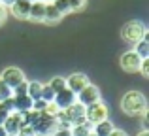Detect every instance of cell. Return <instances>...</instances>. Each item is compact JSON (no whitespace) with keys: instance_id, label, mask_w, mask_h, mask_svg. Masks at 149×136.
I'll list each match as a JSON object with an SVG mask.
<instances>
[{"instance_id":"5","label":"cell","mask_w":149,"mask_h":136,"mask_svg":"<svg viewBox=\"0 0 149 136\" xmlns=\"http://www.w3.org/2000/svg\"><path fill=\"white\" fill-rule=\"evenodd\" d=\"M140 63H142V59L138 57V53H136L134 49H128V51H125L123 55L119 57V66L127 74H138Z\"/></svg>"},{"instance_id":"25","label":"cell","mask_w":149,"mask_h":136,"mask_svg":"<svg viewBox=\"0 0 149 136\" xmlns=\"http://www.w3.org/2000/svg\"><path fill=\"white\" fill-rule=\"evenodd\" d=\"M42 100H45V102H51V100L55 98V91L49 87L47 83H44V87H42V96H40Z\"/></svg>"},{"instance_id":"32","label":"cell","mask_w":149,"mask_h":136,"mask_svg":"<svg viewBox=\"0 0 149 136\" xmlns=\"http://www.w3.org/2000/svg\"><path fill=\"white\" fill-rule=\"evenodd\" d=\"M6 17H8V8H4L2 4H0V25L6 21Z\"/></svg>"},{"instance_id":"19","label":"cell","mask_w":149,"mask_h":136,"mask_svg":"<svg viewBox=\"0 0 149 136\" xmlns=\"http://www.w3.org/2000/svg\"><path fill=\"white\" fill-rule=\"evenodd\" d=\"M134 51L138 53L140 59H149V40H140L138 44H134Z\"/></svg>"},{"instance_id":"24","label":"cell","mask_w":149,"mask_h":136,"mask_svg":"<svg viewBox=\"0 0 149 136\" xmlns=\"http://www.w3.org/2000/svg\"><path fill=\"white\" fill-rule=\"evenodd\" d=\"M11 96H13V91H11V87L0 80V102H4V100L11 98Z\"/></svg>"},{"instance_id":"6","label":"cell","mask_w":149,"mask_h":136,"mask_svg":"<svg viewBox=\"0 0 149 136\" xmlns=\"http://www.w3.org/2000/svg\"><path fill=\"white\" fill-rule=\"evenodd\" d=\"M0 80L13 89V87H17L19 83L26 81V76H25V72H23L21 68H17V66H6L2 70V74H0Z\"/></svg>"},{"instance_id":"4","label":"cell","mask_w":149,"mask_h":136,"mask_svg":"<svg viewBox=\"0 0 149 136\" xmlns=\"http://www.w3.org/2000/svg\"><path fill=\"white\" fill-rule=\"evenodd\" d=\"M98 100H102V93H100V89L96 87V85H93V83H87L76 95V102H79L81 106H85V108L91 106V104H95V102H98Z\"/></svg>"},{"instance_id":"31","label":"cell","mask_w":149,"mask_h":136,"mask_svg":"<svg viewBox=\"0 0 149 136\" xmlns=\"http://www.w3.org/2000/svg\"><path fill=\"white\" fill-rule=\"evenodd\" d=\"M8 115H10V110H8V108L4 106V102H0V125H2V123L6 121Z\"/></svg>"},{"instance_id":"38","label":"cell","mask_w":149,"mask_h":136,"mask_svg":"<svg viewBox=\"0 0 149 136\" xmlns=\"http://www.w3.org/2000/svg\"><path fill=\"white\" fill-rule=\"evenodd\" d=\"M25 2H34V0H25Z\"/></svg>"},{"instance_id":"34","label":"cell","mask_w":149,"mask_h":136,"mask_svg":"<svg viewBox=\"0 0 149 136\" xmlns=\"http://www.w3.org/2000/svg\"><path fill=\"white\" fill-rule=\"evenodd\" d=\"M13 2H17V0H0V4H2L4 8H10V6H11Z\"/></svg>"},{"instance_id":"13","label":"cell","mask_w":149,"mask_h":136,"mask_svg":"<svg viewBox=\"0 0 149 136\" xmlns=\"http://www.w3.org/2000/svg\"><path fill=\"white\" fill-rule=\"evenodd\" d=\"M45 4L42 0H34L30 2V10H29V21L34 23H44V15H45Z\"/></svg>"},{"instance_id":"7","label":"cell","mask_w":149,"mask_h":136,"mask_svg":"<svg viewBox=\"0 0 149 136\" xmlns=\"http://www.w3.org/2000/svg\"><path fill=\"white\" fill-rule=\"evenodd\" d=\"M66 121L72 125H79V123H85V106H81L79 102H74L72 106H68L66 110H62Z\"/></svg>"},{"instance_id":"40","label":"cell","mask_w":149,"mask_h":136,"mask_svg":"<svg viewBox=\"0 0 149 136\" xmlns=\"http://www.w3.org/2000/svg\"><path fill=\"white\" fill-rule=\"evenodd\" d=\"M6 136H15V134H6Z\"/></svg>"},{"instance_id":"36","label":"cell","mask_w":149,"mask_h":136,"mask_svg":"<svg viewBox=\"0 0 149 136\" xmlns=\"http://www.w3.org/2000/svg\"><path fill=\"white\" fill-rule=\"evenodd\" d=\"M8 133H6V129H4V125H0V136H6Z\"/></svg>"},{"instance_id":"28","label":"cell","mask_w":149,"mask_h":136,"mask_svg":"<svg viewBox=\"0 0 149 136\" xmlns=\"http://www.w3.org/2000/svg\"><path fill=\"white\" fill-rule=\"evenodd\" d=\"M17 136H36V130H34V127H30V125H23L21 130L17 133Z\"/></svg>"},{"instance_id":"37","label":"cell","mask_w":149,"mask_h":136,"mask_svg":"<svg viewBox=\"0 0 149 136\" xmlns=\"http://www.w3.org/2000/svg\"><path fill=\"white\" fill-rule=\"evenodd\" d=\"M89 136H96V134H95V133H91V134H89Z\"/></svg>"},{"instance_id":"14","label":"cell","mask_w":149,"mask_h":136,"mask_svg":"<svg viewBox=\"0 0 149 136\" xmlns=\"http://www.w3.org/2000/svg\"><path fill=\"white\" fill-rule=\"evenodd\" d=\"M13 98V112H19V114H25V112L32 110V104L34 100L30 98L29 95H17V96H11Z\"/></svg>"},{"instance_id":"15","label":"cell","mask_w":149,"mask_h":136,"mask_svg":"<svg viewBox=\"0 0 149 136\" xmlns=\"http://www.w3.org/2000/svg\"><path fill=\"white\" fill-rule=\"evenodd\" d=\"M62 17L64 15L61 13V11L57 10V8L53 6L51 2L45 4V15H44V23H47V25H57V23L62 21Z\"/></svg>"},{"instance_id":"21","label":"cell","mask_w":149,"mask_h":136,"mask_svg":"<svg viewBox=\"0 0 149 136\" xmlns=\"http://www.w3.org/2000/svg\"><path fill=\"white\" fill-rule=\"evenodd\" d=\"M42 114L44 115H47V117H57L58 114H61V108L57 106V104L53 102V100H51V102H45V106H44V112H42Z\"/></svg>"},{"instance_id":"30","label":"cell","mask_w":149,"mask_h":136,"mask_svg":"<svg viewBox=\"0 0 149 136\" xmlns=\"http://www.w3.org/2000/svg\"><path fill=\"white\" fill-rule=\"evenodd\" d=\"M29 81V80H26ZM26 81H23V83H19L17 87H13L11 91H13V96H17V95H26Z\"/></svg>"},{"instance_id":"9","label":"cell","mask_w":149,"mask_h":136,"mask_svg":"<svg viewBox=\"0 0 149 136\" xmlns=\"http://www.w3.org/2000/svg\"><path fill=\"white\" fill-rule=\"evenodd\" d=\"M57 119L53 117H47V115L40 114V119L36 121V125H34V130H36V134H42V136H51L55 129H57Z\"/></svg>"},{"instance_id":"1","label":"cell","mask_w":149,"mask_h":136,"mask_svg":"<svg viewBox=\"0 0 149 136\" xmlns=\"http://www.w3.org/2000/svg\"><path fill=\"white\" fill-rule=\"evenodd\" d=\"M121 110H123L125 115L128 117H140L142 114L147 112V98L142 91H127L123 96H121Z\"/></svg>"},{"instance_id":"27","label":"cell","mask_w":149,"mask_h":136,"mask_svg":"<svg viewBox=\"0 0 149 136\" xmlns=\"http://www.w3.org/2000/svg\"><path fill=\"white\" fill-rule=\"evenodd\" d=\"M68 2H70L72 11H79V10H83V8L87 6V0H68Z\"/></svg>"},{"instance_id":"18","label":"cell","mask_w":149,"mask_h":136,"mask_svg":"<svg viewBox=\"0 0 149 136\" xmlns=\"http://www.w3.org/2000/svg\"><path fill=\"white\" fill-rule=\"evenodd\" d=\"M70 133H72V136H89L93 133V125L91 123H79V125H72L70 127Z\"/></svg>"},{"instance_id":"22","label":"cell","mask_w":149,"mask_h":136,"mask_svg":"<svg viewBox=\"0 0 149 136\" xmlns=\"http://www.w3.org/2000/svg\"><path fill=\"white\" fill-rule=\"evenodd\" d=\"M38 119H40V112H36V110H29V112L23 114V121H25V125L34 127Z\"/></svg>"},{"instance_id":"16","label":"cell","mask_w":149,"mask_h":136,"mask_svg":"<svg viewBox=\"0 0 149 136\" xmlns=\"http://www.w3.org/2000/svg\"><path fill=\"white\" fill-rule=\"evenodd\" d=\"M113 129H115V125H113L111 119H104V121L93 125V133H95L96 136H109Z\"/></svg>"},{"instance_id":"12","label":"cell","mask_w":149,"mask_h":136,"mask_svg":"<svg viewBox=\"0 0 149 136\" xmlns=\"http://www.w3.org/2000/svg\"><path fill=\"white\" fill-rule=\"evenodd\" d=\"M29 10H30V2L17 0V2H13L10 8H8V13H11L15 19H21V21H25V19H29Z\"/></svg>"},{"instance_id":"39","label":"cell","mask_w":149,"mask_h":136,"mask_svg":"<svg viewBox=\"0 0 149 136\" xmlns=\"http://www.w3.org/2000/svg\"><path fill=\"white\" fill-rule=\"evenodd\" d=\"M42 2H51V0H42Z\"/></svg>"},{"instance_id":"8","label":"cell","mask_w":149,"mask_h":136,"mask_svg":"<svg viewBox=\"0 0 149 136\" xmlns=\"http://www.w3.org/2000/svg\"><path fill=\"white\" fill-rule=\"evenodd\" d=\"M87 83H91V81H89V76L85 72H72L70 76H66V89H70V91L76 93V95Z\"/></svg>"},{"instance_id":"33","label":"cell","mask_w":149,"mask_h":136,"mask_svg":"<svg viewBox=\"0 0 149 136\" xmlns=\"http://www.w3.org/2000/svg\"><path fill=\"white\" fill-rule=\"evenodd\" d=\"M109 136H128V134L125 133L123 129H113V130H111V134H109Z\"/></svg>"},{"instance_id":"2","label":"cell","mask_w":149,"mask_h":136,"mask_svg":"<svg viewBox=\"0 0 149 136\" xmlns=\"http://www.w3.org/2000/svg\"><path fill=\"white\" fill-rule=\"evenodd\" d=\"M121 40L127 42L128 45H134L138 44L140 40H143V38L149 34L147 27L143 21H140V19H130V21H127L123 27H121Z\"/></svg>"},{"instance_id":"17","label":"cell","mask_w":149,"mask_h":136,"mask_svg":"<svg viewBox=\"0 0 149 136\" xmlns=\"http://www.w3.org/2000/svg\"><path fill=\"white\" fill-rule=\"evenodd\" d=\"M42 87H44V83H42L40 80L26 81V95H29L32 100H38L42 96Z\"/></svg>"},{"instance_id":"26","label":"cell","mask_w":149,"mask_h":136,"mask_svg":"<svg viewBox=\"0 0 149 136\" xmlns=\"http://www.w3.org/2000/svg\"><path fill=\"white\" fill-rule=\"evenodd\" d=\"M140 74H142L143 80H149V59H142V63H140Z\"/></svg>"},{"instance_id":"3","label":"cell","mask_w":149,"mask_h":136,"mask_svg":"<svg viewBox=\"0 0 149 136\" xmlns=\"http://www.w3.org/2000/svg\"><path fill=\"white\" fill-rule=\"evenodd\" d=\"M104 119H109V106L104 100H98V102L85 108V121L87 123L95 125V123H100Z\"/></svg>"},{"instance_id":"29","label":"cell","mask_w":149,"mask_h":136,"mask_svg":"<svg viewBox=\"0 0 149 136\" xmlns=\"http://www.w3.org/2000/svg\"><path fill=\"white\" fill-rule=\"evenodd\" d=\"M51 136H72V133H70L68 127H57V129L51 133Z\"/></svg>"},{"instance_id":"23","label":"cell","mask_w":149,"mask_h":136,"mask_svg":"<svg viewBox=\"0 0 149 136\" xmlns=\"http://www.w3.org/2000/svg\"><path fill=\"white\" fill-rule=\"evenodd\" d=\"M51 4H53V6L57 8L62 15L72 13V8H70V2H68V0H51Z\"/></svg>"},{"instance_id":"10","label":"cell","mask_w":149,"mask_h":136,"mask_svg":"<svg viewBox=\"0 0 149 136\" xmlns=\"http://www.w3.org/2000/svg\"><path fill=\"white\" fill-rule=\"evenodd\" d=\"M4 129H6L8 134H15L21 130V127L25 125V121H23V114H19V112H10V115L6 117V121L2 123Z\"/></svg>"},{"instance_id":"20","label":"cell","mask_w":149,"mask_h":136,"mask_svg":"<svg viewBox=\"0 0 149 136\" xmlns=\"http://www.w3.org/2000/svg\"><path fill=\"white\" fill-rule=\"evenodd\" d=\"M47 85H49L51 89H53L55 93H58L61 89H64V87H66V77H64V76H53V77H51V80L47 81Z\"/></svg>"},{"instance_id":"11","label":"cell","mask_w":149,"mask_h":136,"mask_svg":"<svg viewBox=\"0 0 149 136\" xmlns=\"http://www.w3.org/2000/svg\"><path fill=\"white\" fill-rule=\"evenodd\" d=\"M53 102L57 104L61 110H66L68 106H72L74 102H76V93H72L70 89H61L58 93H55V98H53Z\"/></svg>"},{"instance_id":"35","label":"cell","mask_w":149,"mask_h":136,"mask_svg":"<svg viewBox=\"0 0 149 136\" xmlns=\"http://www.w3.org/2000/svg\"><path fill=\"white\" fill-rule=\"evenodd\" d=\"M136 136H149V130H146V129H142V130H140V133L136 134Z\"/></svg>"}]
</instances>
